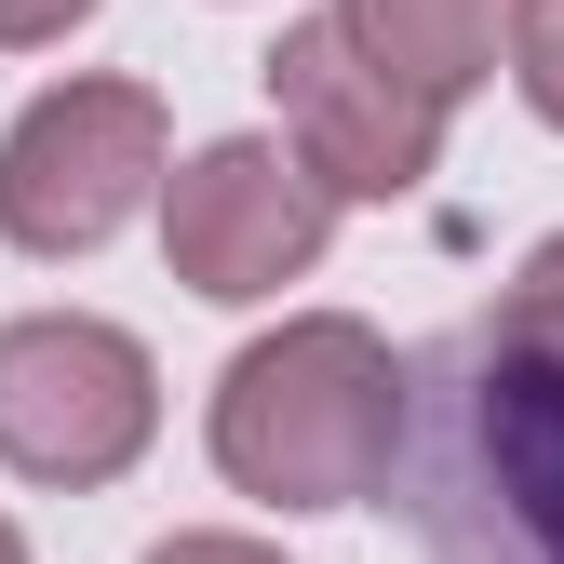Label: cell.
Returning <instances> with one entry per match:
<instances>
[{
    "label": "cell",
    "instance_id": "obj_11",
    "mask_svg": "<svg viewBox=\"0 0 564 564\" xmlns=\"http://www.w3.org/2000/svg\"><path fill=\"white\" fill-rule=\"evenodd\" d=\"M149 564H282L269 538H229V524H188V538H162Z\"/></svg>",
    "mask_w": 564,
    "mask_h": 564
},
{
    "label": "cell",
    "instance_id": "obj_8",
    "mask_svg": "<svg viewBox=\"0 0 564 564\" xmlns=\"http://www.w3.org/2000/svg\"><path fill=\"white\" fill-rule=\"evenodd\" d=\"M484 364H538V377H564V229L511 269L498 323H484Z\"/></svg>",
    "mask_w": 564,
    "mask_h": 564
},
{
    "label": "cell",
    "instance_id": "obj_10",
    "mask_svg": "<svg viewBox=\"0 0 564 564\" xmlns=\"http://www.w3.org/2000/svg\"><path fill=\"white\" fill-rule=\"evenodd\" d=\"M95 0H0V54H41V41H67Z\"/></svg>",
    "mask_w": 564,
    "mask_h": 564
},
{
    "label": "cell",
    "instance_id": "obj_4",
    "mask_svg": "<svg viewBox=\"0 0 564 564\" xmlns=\"http://www.w3.org/2000/svg\"><path fill=\"white\" fill-rule=\"evenodd\" d=\"M323 242H336V202L282 162V134H216V149L162 162V256L188 296L256 310L282 282H310Z\"/></svg>",
    "mask_w": 564,
    "mask_h": 564
},
{
    "label": "cell",
    "instance_id": "obj_9",
    "mask_svg": "<svg viewBox=\"0 0 564 564\" xmlns=\"http://www.w3.org/2000/svg\"><path fill=\"white\" fill-rule=\"evenodd\" d=\"M511 82H524V108L564 134V0H511Z\"/></svg>",
    "mask_w": 564,
    "mask_h": 564
},
{
    "label": "cell",
    "instance_id": "obj_5",
    "mask_svg": "<svg viewBox=\"0 0 564 564\" xmlns=\"http://www.w3.org/2000/svg\"><path fill=\"white\" fill-rule=\"evenodd\" d=\"M269 108H282V162L323 202H403L444 175V108H416L390 67H364L336 14H296L269 41Z\"/></svg>",
    "mask_w": 564,
    "mask_h": 564
},
{
    "label": "cell",
    "instance_id": "obj_13",
    "mask_svg": "<svg viewBox=\"0 0 564 564\" xmlns=\"http://www.w3.org/2000/svg\"><path fill=\"white\" fill-rule=\"evenodd\" d=\"M551 564H564V524H551Z\"/></svg>",
    "mask_w": 564,
    "mask_h": 564
},
{
    "label": "cell",
    "instance_id": "obj_2",
    "mask_svg": "<svg viewBox=\"0 0 564 564\" xmlns=\"http://www.w3.org/2000/svg\"><path fill=\"white\" fill-rule=\"evenodd\" d=\"M162 431V364L149 336H121L95 310H28L0 323V470L14 484H121Z\"/></svg>",
    "mask_w": 564,
    "mask_h": 564
},
{
    "label": "cell",
    "instance_id": "obj_1",
    "mask_svg": "<svg viewBox=\"0 0 564 564\" xmlns=\"http://www.w3.org/2000/svg\"><path fill=\"white\" fill-rule=\"evenodd\" d=\"M403 457V364L377 323L296 310L229 349L216 377V470L269 511H364Z\"/></svg>",
    "mask_w": 564,
    "mask_h": 564
},
{
    "label": "cell",
    "instance_id": "obj_3",
    "mask_svg": "<svg viewBox=\"0 0 564 564\" xmlns=\"http://www.w3.org/2000/svg\"><path fill=\"white\" fill-rule=\"evenodd\" d=\"M162 202V95L149 82H54L14 108L0 134V242L67 269L121 242L134 216Z\"/></svg>",
    "mask_w": 564,
    "mask_h": 564
},
{
    "label": "cell",
    "instance_id": "obj_6",
    "mask_svg": "<svg viewBox=\"0 0 564 564\" xmlns=\"http://www.w3.org/2000/svg\"><path fill=\"white\" fill-rule=\"evenodd\" d=\"M336 41L390 67L416 108H457L498 82V41H511V0H336Z\"/></svg>",
    "mask_w": 564,
    "mask_h": 564
},
{
    "label": "cell",
    "instance_id": "obj_12",
    "mask_svg": "<svg viewBox=\"0 0 564 564\" xmlns=\"http://www.w3.org/2000/svg\"><path fill=\"white\" fill-rule=\"evenodd\" d=\"M0 564H28V538H14V524H0Z\"/></svg>",
    "mask_w": 564,
    "mask_h": 564
},
{
    "label": "cell",
    "instance_id": "obj_7",
    "mask_svg": "<svg viewBox=\"0 0 564 564\" xmlns=\"http://www.w3.org/2000/svg\"><path fill=\"white\" fill-rule=\"evenodd\" d=\"M470 431H484V457H498V498L551 538V524H564V377H538V364H484Z\"/></svg>",
    "mask_w": 564,
    "mask_h": 564
}]
</instances>
